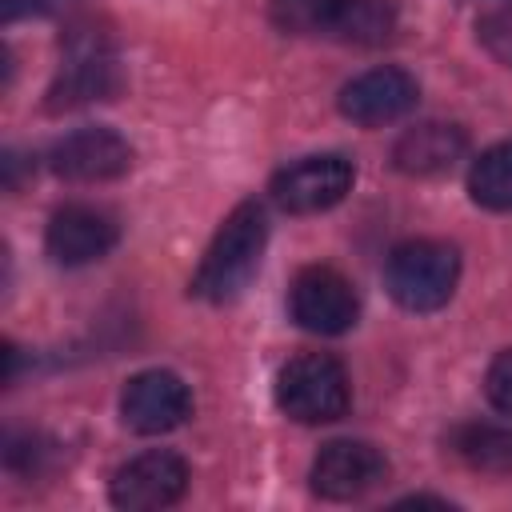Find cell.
<instances>
[{
	"instance_id": "8fae6325",
	"label": "cell",
	"mask_w": 512,
	"mask_h": 512,
	"mask_svg": "<svg viewBox=\"0 0 512 512\" xmlns=\"http://www.w3.org/2000/svg\"><path fill=\"white\" fill-rule=\"evenodd\" d=\"M388 476V460L364 444V440H332L320 448V456L312 460V492L324 500H360L364 492H372L376 484H384Z\"/></svg>"
},
{
	"instance_id": "ac0fdd59",
	"label": "cell",
	"mask_w": 512,
	"mask_h": 512,
	"mask_svg": "<svg viewBox=\"0 0 512 512\" xmlns=\"http://www.w3.org/2000/svg\"><path fill=\"white\" fill-rule=\"evenodd\" d=\"M476 36L488 48V56H496L500 64L512 68V4H500V8L484 12L480 24H476Z\"/></svg>"
},
{
	"instance_id": "6da1fadb",
	"label": "cell",
	"mask_w": 512,
	"mask_h": 512,
	"mask_svg": "<svg viewBox=\"0 0 512 512\" xmlns=\"http://www.w3.org/2000/svg\"><path fill=\"white\" fill-rule=\"evenodd\" d=\"M264 244H268V216L256 200L236 204L224 224L216 228L208 252L200 256V268L192 276V296L208 300V304H228L236 300L252 276L260 272L264 260Z\"/></svg>"
},
{
	"instance_id": "d6986e66",
	"label": "cell",
	"mask_w": 512,
	"mask_h": 512,
	"mask_svg": "<svg viewBox=\"0 0 512 512\" xmlns=\"http://www.w3.org/2000/svg\"><path fill=\"white\" fill-rule=\"evenodd\" d=\"M4 456H8V468H12V472L40 476V472H44V460L52 456V444H48L44 436H36V432H24V436H8Z\"/></svg>"
},
{
	"instance_id": "9a60e30c",
	"label": "cell",
	"mask_w": 512,
	"mask_h": 512,
	"mask_svg": "<svg viewBox=\"0 0 512 512\" xmlns=\"http://www.w3.org/2000/svg\"><path fill=\"white\" fill-rule=\"evenodd\" d=\"M468 196L488 212H512V140L492 144L472 160Z\"/></svg>"
},
{
	"instance_id": "9c48e42d",
	"label": "cell",
	"mask_w": 512,
	"mask_h": 512,
	"mask_svg": "<svg viewBox=\"0 0 512 512\" xmlns=\"http://www.w3.org/2000/svg\"><path fill=\"white\" fill-rule=\"evenodd\" d=\"M188 488V464L176 452H140L128 464L116 468L112 476V504L128 508V512H152V508H168L184 496Z\"/></svg>"
},
{
	"instance_id": "7a4b0ae2",
	"label": "cell",
	"mask_w": 512,
	"mask_h": 512,
	"mask_svg": "<svg viewBox=\"0 0 512 512\" xmlns=\"http://www.w3.org/2000/svg\"><path fill=\"white\" fill-rule=\"evenodd\" d=\"M460 280V252L444 240H404L388 252L384 284L408 312H436L452 300Z\"/></svg>"
},
{
	"instance_id": "44dd1931",
	"label": "cell",
	"mask_w": 512,
	"mask_h": 512,
	"mask_svg": "<svg viewBox=\"0 0 512 512\" xmlns=\"http://www.w3.org/2000/svg\"><path fill=\"white\" fill-rule=\"evenodd\" d=\"M56 8V0H4V20H16L24 12H48Z\"/></svg>"
},
{
	"instance_id": "7c38bea8",
	"label": "cell",
	"mask_w": 512,
	"mask_h": 512,
	"mask_svg": "<svg viewBox=\"0 0 512 512\" xmlns=\"http://www.w3.org/2000/svg\"><path fill=\"white\" fill-rule=\"evenodd\" d=\"M416 100H420V84L404 68H368L340 88V112L364 128H380L408 116Z\"/></svg>"
},
{
	"instance_id": "5bb4252c",
	"label": "cell",
	"mask_w": 512,
	"mask_h": 512,
	"mask_svg": "<svg viewBox=\"0 0 512 512\" xmlns=\"http://www.w3.org/2000/svg\"><path fill=\"white\" fill-rule=\"evenodd\" d=\"M452 452L476 468V472H492V476H512V428L500 424H464L452 432Z\"/></svg>"
},
{
	"instance_id": "52a82bcc",
	"label": "cell",
	"mask_w": 512,
	"mask_h": 512,
	"mask_svg": "<svg viewBox=\"0 0 512 512\" xmlns=\"http://www.w3.org/2000/svg\"><path fill=\"white\" fill-rule=\"evenodd\" d=\"M120 416L140 436H160L180 428L192 416V392L188 384L168 368H144L136 372L120 392Z\"/></svg>"
},
{
	"instance_id": "277c9868",
	"label": "cell",
	"mask_w": 512,
	"mask_h": 512,
	"mask_svg": "<svg viewBox=\"0 0 512 512\" xmlns=\"http://www.w3.org/2000/svg\"><path fill=\"white\" fill-rule=\"evenodd\" d=\"M120 84H124V76H120L112 44L96 32H80V36H72V44L64 52V64H60L52 88H48V112L112 100L120 92Z\"/></svg>"
},
{
	"instance_id": "3957f363",
	"label": "cell",
	"mask_w": 512,
	"mask_h": 512,
	"mask_svg": "<svg viewBox=\"0 0 512 512\" xmlns=\"http://www.w3.org/2000/svg\"><path fill=\"white\" fill-rule=\"evenodd\" d=\"M348 372L336 356L304 352L288 360L276 376V404L300 424H328L348 412Z\"/></svg>"
},
{
	"instance_id": "ffe728a7",
	"label": "cell",
	"mask_w": 512,
	"mask_h": 512,
	"mask_svg": "<svg viewBox=\"0 0 512 512\" xmlns=\"http://www.w3.org/2000/svg\"><path fill=\"white\" fill-rule=\"evenodd\" d=\"M484 392H488V400H492V408H496V412L512 416V348H504V352L488 364Z\"/></svg>"
},
{
	"instance_id": "e0dca14e",
	"label": "cell",
	"mask_w": 512,
	"mask_h": 512,
	"mask_svg": "<svg viewBox=\"0 0 512 512\" xmlns=\"http://www.w3.org/2000/svg\"><path fill=\"white\" fill-rule=\"evenodd\" d=\"M388 32H392V8L384 0H352L348 16L336 28V36L356 44H380Z\"/></svg>"
},
{
	"instance_id": "8992f818",
	"label": "cell",
	"mask_w": 512,
	"mask_h": 512,
	"mask_svg": "<svg viewBox=\"0 0 512 512\" xmlns=\"http://www.w3.org/2000/svg\"><path fill=\"white\" fill-rule=\"evenodd\" d=\"M288 308H292V320L304 332L340 336V332H348L356 324L360 300H356V288H352L348 276H340L328 264H312V268H300L296 272Z\"/></svg>"
},
{
	"instance_id": "2e32d148",
	"label": "cell",
	"mask_w": 512,
	"mask_h": 512,
	"mask_svg": "<svg viewBox=\"0 0 512 512\" xmlns=\"http://www.w3.org/2000/svg\"><path fill=\"white\" fill-rule=\"evenodd\" d=\"M352 0H272L268 20L280 32L292 36H316V32H336L340 20L348 16Z\"/></svg>"
},
{
	"instance_id": "5b68a950",
	"label": "cell",
	"mask_w": 512,
	"mask_h": 512,
	"mask_svg": "<svg viewBox=\"0 0 512 512\" xmlns=\"http://www.w3.org/2000/svg\"><path fill=\"white\" fill-rule=\"evenodd\" d=\"M356 168L348 156L340 152H324V156H304L288 168H280L268 184L276 208L292 212V216H312V212H328L336 208L348 192H352Z\"/></svg>"
},
{
	"instance_id": "30bf717a",
	"label": "cell",
	"mask_w": 512,
	"mask_h": 512,
	"mask_svg": "<svg viewBox=\"0 0 512 512\" xmlns=\"http://www.w3.org/2000/svg\"><path fill=\"white\" fill-rule=\"evenodd\" d=\"M120 240V224L112 212L96 208V204H64L52 212L48 232H44V248L56 264L64 268H80L92 264L100 256H108Z\"/></svg>"
},
{
	"instance_id": "ba28073f",
	"label": "cell",
	"mask_w": 512,
	"mask_h": 512,
	"mask_svg": "<svg viewBox=\"0 0 512 512\" xmlns=\"http://www.w3.org/2000/svg\"><path fill=\"white\" fill-rule=\"evenodd\" d=\"M48 168L72 184H104L132 168V144L112 128H76L52 144Z\"/></svg>"
},
{
	"instance_id": "4fadbf2b",
	"label": "cell",
	"mask_w": 512,
	"mask_h": 512,
	"mask_svg": "<svg viewBox=\"0 0 512 512\" xmlns=\"http://www.w3.org/2000/svg\"><path fill=\"white\" fill-rule=\"evenodd\" d=\"M468 148V136L460 124H444V120H424L416 128H408L396 148H392V164L404 176H436L444 168H452Z\"/></svg>"
}]
</instances>
